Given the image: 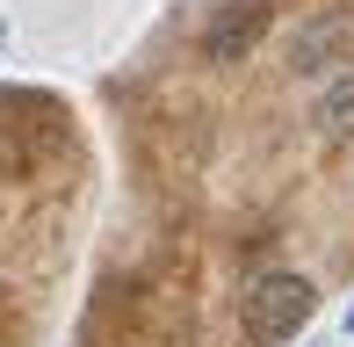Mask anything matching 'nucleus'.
<instances>
[{
	"label": "nucleus",
	"mask_w": 354,
	"mask_h": 347,
	"mask_svg": "<svg viewBox=\"0 0 354 347\" xmlns=\"http://www.w3.org/2000/svg\"><path fill=\"white\" fill-rule=\"evenodd\" d=\"M311 311H318V290L297 268H268V275H253L246 290H239V326H246L253 340H289Z\"/></svg>",
	"instance_id": "f257e3e1"
},
{
	"label": "nucleus",
	"mask_w": 354,
	"mask_h": 347,
	"mask_svg": "<svg viewBox=\"0 0 354 347\" xmlns=\"http://www.w3.org/2000/svg\"><path fill=\"white\" fill-rule=\"evenodd\" d=\"M347 333H354V304H347Z\"/></svg>",
	"instance_id": "7ed1b4c3"
},
{
	"label": "nucleus",
	"mask_w": 354,
	"mask_h": 347,
	"mask_svg": "<svg viewBox=\"0 0 354 347\" xmlns=\"http://www.w3.org/2000/svg\"><path fill=\"white\" fill-rule=\"evenodd\" d=\"M0 44H8V22H0Z\"/></svg>",
	"instance_id": "20e7f679"
},
{
	"label": "nucleus",
	"mask_w": 354,
	"mask_h": 347,
	"mask_svg": "<svg viewBox=\"0 0 354 347\" xmlns=\"http://www.w3.org/2000/svg\"><path fill=\"white\" fill-rule=\"evenodd\" d=\"M253 29H261V15H246V22H224V29H210V58H232V51H246V44H253Z\"/></svg>",
	"instance_id": "f03ea898"
}]
</instances>
